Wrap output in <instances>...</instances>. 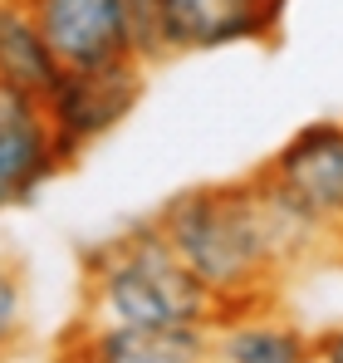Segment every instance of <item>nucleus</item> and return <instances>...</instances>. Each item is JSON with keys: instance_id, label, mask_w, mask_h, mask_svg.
Masks as SVG:
<instances>
[{"instance_id": "4", "label": "nucleus", "mask_w": 343, "mask_h": 363, "mask_svg": "<svg viewBox=\"0 0 343 363\" xmlns=\"http://www.w3.org/2000/svg\"><path fill=\"white\" fill-rule=\"evenodd\" d=\"M289 0H147L152 55H211L230 45H270L285 30Z\"/></svg>"}, {"instance_id": "13", "label": "nucleus", "mask_w": 343, "mask_h": 363, "mask_svg": "<svg viewBox=\"0 0 343 363\" xmlns=\"http://www.w3.org/2000/svg\"><path fill=\"white\" fill-rule=\"evenodd\" d=\"M334 245H339V255H343V226H339V236H334Z\"/></svg>"}, {"instance_id": "11", "label": "nucleus", "mask_w": 343, "mask_h": 363, "mask_svg": "<svg viewBox=\"0 0 343 363\" xmlns=\"http://www.w3.org/2000/svg\"><path fill=\"white\" fill-rule=\"evenodd\" d=\"M25 339V275L20 260L0 255V359Z\"/></svg>"}, {"instance_id": "3", "label": "nucleus", "mask_w": 343, "mask_h": 363, "mask_svg": "<svg viewBox=\"0 0 343 363\" xmlns=\"http://www.w3.org/2000/svg\"><path fill=\"white\" fill-rule=\"evenodd\" d=\"M147 64L137 60H118L99 64V69H64L55 84V94L45 99V113L55 128V147L69 162H79L94 143H103L118 123L128 118L147 89Z\"/></svg>"}, {"instance_id": "1", "label": "nucleus", "mask_w": 343, "mask_h": 363, "mask_svg": "<svg viewBox=\"0 0 343 363\" xmlns=\"http://www.w3.org/2000/svg\"><path fill=\"white\" fill-rule=\"evenodd\" d=\"M176 260L216 300L221 314L265 309L289 270L334 241L260 177L186 186L152 211Z\"/></svg>"}, {"instance_id": "7", "label": "nucleus", "mask_w": 343, "mask_h": 363, "mask_svg": "<svg viewBox=\"0 0 343 363\" xmlns=\"http://www.w3.org/2000/svg\"><path fill=\"white\" fill-rule=\"evenodd\" d=\"M64 157L40 99L0 84V211L30 206L59 177Z\"/></svg>"}, {"instance_id": "10", "label": "nucleus", "mask_w": 343, "mask_h": 363, "mask_svg": "<svg viewBox=\"0 0 343 363\" xmlns=\"http://www.w3.org/2000/svg\"><path fill=\"white\" fill-rule=\"evenodd\" d=\"M64 74L55 60L40 20L30 15V0H0V84L30 94V99H50Z\"/></svg>"}, {"instance_id": "6", "label": "nucleus", "mask_w": 343, "mask_h": 363, "mask_svg": "<svg viewBox=\"0 0 343 363\" xmlns=\"http://www.w3.org/2000/svg\"><path fill=\"white\" fill-rule=\"evenodd\" d=\"M64 69L133 60V0H30Z\"/></svg>"}, {"instance_id": "5", "label": "nucleus", "mask_w": 343, "mask_h": 363, "mask_svg": "<svg viewBox=\"0 0 343 363\" xmlns=\"http://www.w3.org/2000/svg\"><path fill=\"white\" fill-rule=\"evenodd\" d=\"M299 216H309L319 231L339 236L343 226V118H314L294 128L280 152L260 167Z\"/></svg>"}, {"instance_id": "12", "label": "nucleus", "mask_w": 343, "mask_h": 363, "mask_svg": "<svg viewBox=\"0 0 343 363\" xmlns=\"http://www.w3.org/2000/svg\"><path fill=\"white\" fill-rule=\"evenodd\" d=\"M314 363H343V324L314 334Z\"/></svg>"}, {"instance_id": "2", "label": "nucleus", "mask_w": 343, "mask_h": 363, "mask_svg": "<svg viewBox=\"0 0 343 363\" xmlns=\"http://www.w3.org/2000/svg\"><path fill=\"white\" fill-rule=\"evenodd\" d=\"M84 324L128 329H211L221 319L216 300L176 260L157 221H137L84 250Z\"/></svg>"}, {"instance_id": "9", "label": "nucleus", "mask_w": 343, "mask_h": 363, "mask_svg": "<svg viewBox=\"0 0 343 363\" xmlns=\"http://www.w3.org/2000/svg\"><path fill=\"white\" fill-rule=\"evenodd\" d=\"M206 363H314V334L275 314V304L221 314L211 324Z\"/></svg>"}, {"instance_id": "8", "label": "nucleus", "mask_w": 343, "mask_h": 363, "mask_svg": "<svg viewBox=\"0 0 343 363\" xmlns=\"http://www.w3.org/2000/svg\"><path fill=\"white\" fill-rule=\"evenodd\" d=\"M211 329H128L74 319L59 363H206Z\"/></svg>"}]
</instances>
